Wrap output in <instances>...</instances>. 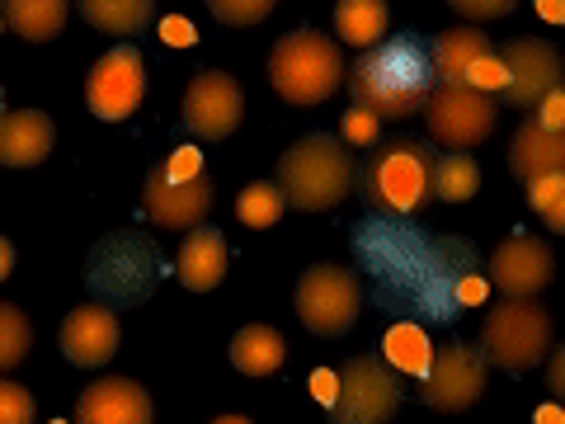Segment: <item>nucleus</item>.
Returning <instances> with one entry per match:
<instances>
[{
  "label": "nucleus",
  "instance_id": "nucleus-45",
  "mask_svg": "<svg viewBox=\"0 0 565 424\" xmlns=\"http://www.w3.org/2000/svg\"><path fill=\"white\" fill-rule=\"evenodd\" d=\"M0 118H6V99H0Z\"/></svg>",
  "mask_w": 565,
  "mask_h": 424
},
{
  "label": "nucleus",
  "instance_id": "nucleus-34",
  "mask_svg": "<svg viewBox=\"0 0 565 424\" xmlns=\"http://www.w3.org/2000/svg\"><path fill=\"white\" fill-rule=\"evenodd\" d=\"M452 14H457V20L490 24V20H504V14H514V6H509V0H452Z\"/></svg>",
  "mask_w": 565,
  "mask_h": 424
},
{
  "label": "nucleus",
  "instance_id": "nucleus-12",
  "mask_svg": "<svg viewBox=\"0 0 565 424\" xmlns=\"http://www.w3.org/2000/svg\"><path fill=\"white\" fill-rule=\"evenodd\" d=\"M141 95H147V62H141V52L132 43L109 47L90 66V76H85V104L104 123L132 118L141 109Z\"/></svg>",
  "mask_w": 565,
  "mask_h": 424
},
{
  "label": "nucleus",
  "instance_id": "nucleus-13",
  "mask_svg": "<svg viewBox=\"0 0 565 424\" xmlns=\"http://www.w3.org/2000/svg\"><path fill=\"white\" fill-rule=\"evenodd\" d=\"M500 62L509 76L500 104H509V109L533 114L552 91H565V62L546 39H509L500 47Z\"/></svg>",
  "mask_w": 565,
  "mask_h": 424
},
{
  "label": "nucleus",
  "instance_id": "nucleus-40",
  "mask_svg": "<svg viewBox=\"0 0 565 424\" xmlns=\"http://www.w3.org/2000/svg\"><path fill=\"white\" fill-rule=\"evenodd\" d=\"M542 222H546V226H552V232H561V236H565V189H561V193H556V199H552V208H546V212H542Z\"/></svg>",
  "mask_w": 565,
  "mask_h": 424
},
{
  "label": "nucleus",
  "instance_id": "nucleus-44",
  "mask_svg": "<svg viewBox=\"0 0 565 424\" xmlns=\"http://www.w3.org/2000/svg\"><path fill=\"white\" fill-rule=\"evenodd\" d=\"M212 424H255V420H245V415H217Z\"/></svg>",
  "mask_w": 565,
  "mask_h": 424
},
{
  "label": "nucleus",
  "instance_id": "nucleus-33",
  "mask_svg": "<svg viewBox=\"0 0 565 424\" xmlns=\"http://www.w3.org/2000/svg\"><path fill=\"white\" fill-rule=\"evenodd\" d=\"M0 424H33V396L10 378H0Z\"/></svg>",
  "mask_w": 565,
  "mask_h": 424
},
{
  "label": "nucleus",
  "instance_id": "nucleus-9",
  "mask_svg": "<svg viewBox=\"0 0 565 424\" xmlns=\"http://www.w3.org/2000/svg\"><path fill=\"white\" fill-rule=\"evenodd\" d=\"M405 401V382L382 353H359L340 368V392L326 411L330 424H392Z\"/></svg>",
  "mask_w": 565,
  "mask_h": 424
},
{
  "label": "nucleus",
  "instance_id": "nucleus-1",
  "mask_svg": "<svg viewBox=\"0 0 565 424\" xmlns=\"http://www.w3.org/2000/svg\"><path fill=\"white\" fill-rule=\"evenodd\" d=\"M353 259L373 278V303L415 326H452L462 316V283L476 278L481 251L462 236H434L415 222L363 218L353 226Z\"/></svg>",
  "mask_w": 565,
  "mask_h": 424
},
{
  "label": "nucleus",
  "instance_id": "nucleus-21",
  "mask_svg": "<svg viewBox=\"0 0 565 424\" xmlns=\"http://www.w3.org/2000/svg\"><path fill=\"white\" fill-rule=\"evenodd\" d=\"M52 137H57V128H52V118L43 109H10L0 118V166L24 170L47 161Z\"/></svg>",
  "mask_w": 565,
  "mask_h": 424
},
{
  "label": "nucleus",
  "instance_id": "nucleus-35",
  "mask_svg": "<svg viewBox=\"0 0 565 424\" xmlns=\"http://www.w3.org/2000/svg\"><path fill=\"white\" fill-rule=\"evenodd\" d=\"M527 118H533L537 128H546V132H565V91H552Z\"/></svg>",
  "mask_w": 565,
  "mask_h": 424
},
{
  "label": "nucleus",
  "instance_id": "nucleus-2",
  "mask_svg": "<svg viewBox=\"0 0 565 424\" xmlns=\"http://www.w3.org/2000/svg\"><path fill=\"white\" fill-rule=\"evenodd\" d=\"M344 85L353 95V109H367L377 123H401L424 114V104L434 95L429 39L419 29L386 33L377 47L359 52L344 66Z\"/></svg>",
  "mask_w": 565,
  "mask_h": 424
},
{
  "label": "nucleus",
  "instance_id": "nucleus-11",
  "mask_svg": "<svg viewBox=\"0 0 565 424\" xmlns=\"http://www.w3.org/2000/svg\"><path fill=\"white\" fill-rule=\"evenodd\" d=\"M486 392V349L481 344H462V340H448L434 349V363H429V378H424V405L429 411H444V415H462L471 411Z\"/></svg>",
  "mask_w": 565,
  "mask_h": 424
},
{
  "label": "nucleus",
  "instance_id": "nucleus-26",
  "mask_svg": "<svg viewBox=\"0 0 565 424\" xmlns=\"http://www.w3.org/2000/svg\"><path fill=\"white\" fill-rule=\"evenodd\" d=\"M382 359L396 368V373H411V378H429V363H434V340L429 330L415 326V321H396L392 330H386L382 340Z\"/></svg>",
  "mask_w": 565,
  "mask_h": 424
},
{
  "label": "nucleus",
  "instance_id": "nucleus-5",
  "mask_svg": "<svg viewBox=\"0 0 565 424\" xmlns=\"http://www.w3.org/2000/svg\"><path fill=\"white\" fill-rule=\"evenodd\" d=\"M353 180H359V161L353 151L344 147L340 137L330 132H311L302 141H292L288 151L278 156V189L282 199L302 212H326V208H340L349 193H353Z\"/></svg>",
  "mask_w": 565,
  "mask_h": 424
},
{
  "label": "nucleus",
  "instance_id": "nucleus-15",
  "mask_svg": "<svg viewBox=\"0 0 565 424\" xmlns=\"http://www.w3.org/2000/svg\"><path fill=\"white\" fill-rule=\"evenodd\" d=\"M241 118H245V95H241V85H236L232 71L207 66V71H199V76L189 81V91H184V123H189L193 137L222 141V137H232L241 128Z\"/></svg>",
  "mask_w": 565,
  "mask_h": 424
},
{
  "label": "nucleus",
  "instance_id": "nucleus-16",
  "mask_svg": "<svg viewBox=\"0 0 565 424\" xmlns=\"http://www.w3.org/2000/svg\"><path fill=\"white\" fill-rule=\"evenodd\" d=\"M552 274H556V255L537 236H509L490 255V283L504 297H537L552 283Z\"/></svg>",
  "mask_w": 565,
  "mask_h": 424
},
{
  "label": "nucleus",
  "instance_id": "nucleus-17",
  "mask_svg": "<svg viewBox=\"0 0 565 424\" xmlns=\"http://www.w3.org/2000/svg\"><path fill=\"white\" fill-rule=\"evenodd\" d=\"M57 344L76 368H104L122 344L118 316L109 307H99V303H81L76 311H66Z\"/></svg>",
  "mask_w": 565,
  "mask_h": 424
},
{
  "label": "nucleus",
  "instance_id": "nucleus-31",
  "mask_svg": "<svg viewBox=\"0 0 565 424\" xmlns=\"http://www.w3.org/2000/svg\"><path fill=\"white\" fill-rule=\"evenodd\" d=\"M207 14L217 24H264L274 14V0H212Z\"/></svg>",
  "mask_w": 565,
  "mask_h": 424
},
{
  "label": "nucleus",
  "instance_id": "nucleus-25",
  "mask_svg": "<svg viewBox=\"0 0 565 424\" xmlns=\"http://www.w3.org/2000/svg\"><path fill=\"white\" fill-rule=\"evenodd\" d=\"M282 359H288V344H282V335L274 326H245L236 330L232 340V363L241 368L245 378H269L282 368Z\"/></svg>",
  "mask_w": 565,
  "mask_h": 424
},
{
  "label": "nucleus",
  "instance_id": "nucleus-24",
  "mask_svg": "<svg viewBox=\"0 0 565 424\" xmlns=\"http://www.w3.org/2000/svg\"><path fill=\"white\" fill-rule=\"evenodd\" d=\"M386 24H392V10L382 0H340L334 6V33H340L334 43H349L359 52L377 47L386 39Z\"/></svg>",
  "mask_w": 565,
  "mask_h": 424
},
{
  "label": "nucleus",
  "instance_id": "nucleus-42",
  "mask_svg": "<svg viewBox=\"0 0 565 424\" xmlns=\"http://www.w3.org/2000/svg\"><path fill=\"white\" fill-rule=\"evenodd\" d=\"M14 274V245L6 241V236H0V283H6Z\"/></svg>",
  "mask_w": 565,
  "mask_h": 424
},
{
  "label": "nucleus",
  "instance_id": "nucleus-39",
  "mask_svg": "<svg viewBox=\"0 0 565 424\" xmlns=\"http://www.w3.org/2000/svg\"><path fill=\"white\" fill-rule=\"evenodd\" d=\"M546 392L565 405V344L552 353V363H546Z\"/></svg>",
  "mask_w": 565,
  "mask_h": 424
},
{
  "label": "nucleus",
  "instance_id": "nucleus-6",
  "mask_svg": "<svg viewBox=\"0 0 565 424\" xmlns=\"http://www.w3.org/2000/svg\"><path fill=\"white\" fill-rule=\"evenodd\" d=\"M269 81L274 91L288 99V104H326L344 81V57H340V43L330 33H316V29H292L282 33L269 52Z\"/></svg>",
  "mask_w": 565,
  "mask_h": 424
},
{
  "label": "nucleus",
  "instance_id": "nucleus-14",
  "mask_svg": "<svg viewBox=\"0 0 565 424\" xmlns=\"http://www.w3.org/2000/svg\"><path fill=\"white\" fill-rule=\"evenodd\" d=\"M424 123H429V137L444 141L448 151H471V147H481L494 132V123H500V99L434 85L429 104H424Z\"/></svg>",
  "mask_w": 565,
  "mask_h": 424
},
{
  "label": "nucleus",
  "instance_id": "nucleus-37",
  "mask_svg": "<svg viewBox=\"0 0 565 424\" xmlns=\"http://www.w3.org/2000/svg\"><path fill=\"white\" fill-rule=\"evenodd\" d=\"M334 392H340V368H316V373H311V396L330 411V405H334Z\"/></svg>",
  "mask_w": 565,
  "mask_h": 424
},
{
  "label": "nucleus",
  "instance_id": "nucleus-23",
  "mask_svg": "<svg viewBox=\"0 0 565 424\" xmlns=\"http://www.w3.org/2000/svg\"><path fill=\"white\" fill-rule=\"evenodd\" d=\"M66 0H0V20L29 43H52L66 29Z\"/></svg>",
  "mask_w": 565,
  "mask_h": 424
},
{
  "label": "nucleus",
  "instance_id": "nucleus-32",
  "mask_svg": "<svg viewBox=\"0 0 565 424\" xmlns=\"http://www.w3.org/2000/svg\"><path fill=\"white\" fill-rule=\"evenodd\" d=\"M340 141H344V147H367V151H373L382 141V123L367 109H349L344 123H340Z\"/></svg>",
  "mask_w": 565,
  "mask_h": 424
},
{
  "label": "nucleus",
  "instance_id": "nucleus-19",
  "mask_svg": "<svg viewBox=\"0 0 565 424\" xmlns=\"http://www.w3.org/2000/svg\"><path fill=\"white\" fill-rule=\"evenodd\" d=\"M509 170H514L523 184L565 174V132H546L533 118H523L514 141H509Z\"/></svg>",
  "mask_w": 565,
  "mask_h": 424
},
{
  "label": "nucleus",
  "instance_id": "nucleus-38",
  "mask_svg": "<svg viewBox=\"0 0 565 424\" xmlns=\"http://www.w3.org/2000/svg\"><path fill=\"white\" fill-rule=\"evenodd\" d=\"M565 189V174H552V180H537V184H527V203H533V212L542 218L546 208H552V199Z\"/></svg>",
  "mask_w": 565,
  "mask_h": 424
},
{
  "label": "nucleus",
  "instance_id": "nucleus-4",
  "mask_svg": "<svg viewBox=\"0 0 565 424\" xmlns=\"http://www.w3.org/2000/svg\"><path fill=\"white\" fill-rule=\"evenodd\" d=\"M166 278H170V259L161 255V245L147 232H137V226L99 236L95 251L85 255V288L109 311L141 307Z\"/></svg>",
  "mask_w": 565,
  "mask_h": 424
},
{
  "label": "nucleus",
  "instance_id": "nucleus-20",
  "mask_svg": "<svg viewBox=\"0 0 565 424\" xmlns=\"http://www.w3.org/2000/svg\"><path fill=\"white\" fill-rule=\"evenodd\" d=\"M490 39L481 29L471 24H457L448 33H438V39L429 43V57H434V85H448V91H467V76L476 62L490 57Z\"/></svg>",
  "mask_w": 565,
  "mask_h": 424
},
{
  "label": "nucleus",
  "instance_id": "nucleus-18",
  "mask_svg": "<svg viewBox=\"0 0 565 424\" xmlns=\"http://www.w3.org/2000/svg\"><path fill=\"white\" fill-rule=\"evenodd\" d=\"M151 392L132 378H95L76 401V424H151Z\"/></svg>",
  "mask_w": 565,
  "mask_h": 424
},
{
  "label": "nucleus",
  "instance_id": "nucleus-36",
  "mask_svg": "<svg viewBox=\"0 0 565 424\" xmlns=\"http://www.w3.org/2000/svg\"><path fill=\"white\" fill-rule=\"evenodd\" d=\"M161 39L170 47H193V43H199V29H193V20H184V14H166V20H161Z\"/></svg>",
  "mask_w": 565,
  "mask_h": 424
},
{
  "label": "nucleus",
  "instance_id": "nucleus-43",
  "mask_svg": "<svg viewBox=\"0 0 565 424\" xmlns=\"http://www.w3.org/2000/svg\"><path fill=\"white\" fill-rule=\"evenodd\" d=\"M537 424H565V411H561V405H542V411H537Z\"/></svg>",
  "mask_w": 565,
  "mask_h": 424
},
{
  "label": "nucleus",
  "instance_id": "nucleus-27",
  "mask_svg": "<svg viewBox=\"0 0 565 424\" xmlns=\"http://www.w3.org/2000/svg\"><path fill=\"white\" fill-rule=\"evenodd\" d=\"M81 14L90 20L99 33H118V39H132L156 20L151 0H85Z\"/></svg>",
  "mask_w": 565,
  "mask_h": 424
},
{
  "label": "nucleus",
  "instance_id": "nucleus-10",
  "mask_svg": "<svg viewBox=\"0 0 565 424\" xmlns=\"http://www.w3.org/2000/svg\"><path fill=\"white\" fill-rule=\"evenodd\" d=\"M363 311V283L344 264H311V269L297 278V316L311 335L321 340H340L353 330Z\"/></svg>",
  "mask_w": 565,
  "mask_h": 424
},
{
  "label": "nucleus",
  "instance_id": "nucleus-29",
  "mask_svg": "<svg viewBox=\"0 0 565 424\" xmlns=\"http://www.w3.org/2000/svg\"><path fill=\"white\" fill-rule=\"evenodd\" d=\"M282 212H288V199H282V189H278L274 180L245 184V189H241V199H236V218H241L245 226H255V232H264V226L282 222Z\"/></svg>",
  "mask_w": 565,
  "mask_h": 424
},
{
  "label": "nucleus",
  "instance_id": "nucleus-30",
  "mask_svg": "<svg viewBox=\"0 0 565 424\" xmlns=\"http://www.w3.org/2000/svg\"><path fill=\"white\" fill-rule=\"evenodd\" d=\"M33 349V326L14 303H0V373L20 368Z\"/></svg>",
  "mask_w": 565,
  "mask_h": 424
},
{
  "label": "nucleus",
  "instance_id": "nucleus-7",
  "mask_svg": "<svg viewBox=\"0 0 565 424\" xmlns=\"http://www.w3.org/2000/svg\"><path fill=\"white\" fill-rule=\"evenodd\" d=\"M141 208L151 212L156 226L166 232H193L203 226L207 208H212V184L203 170V151L199 147H174L166 161H156L147 170V189H141Z\"/></svg>",
  "mask_w": 565,
  "mask_h": 424
},
{
  "label": "nucleus",
  "instance_id": "nucleus-8",
  "mask_svg": "<svg viewBox=\"0 0 565 424\" xmlns=\"http://www.w3.org/2000/svg\"><path fill=\"white\" fill-rule=\"evenodd\" d=\"M481 349L504 373H527L552 353V316L537 297H500L486 316Z\"/></svg>",
  "mask_w": 565,
  "mask_h": 424
},
{
  "label": "nucleus",
  "instance_id": "nucleus-28",
  "mask_svg": "<svg viewBox=\"0 0 565 424\" xmlns=\"http://www.w3.org/2000/svg\"><path fill=\"white\" fill-rule=\"evenodd\" d=\"M481 189V166L471 161V151H438L434 161V199L438 203H467Z\"/></svg>",
  "mask_w": 565,
  "mask_h": 424
},
{
  "label": "nucleus",
  "instance_id": "nucleus-41",
  "mask_svg": "<svg viewBox=\"0 0 565 424\" xmlns=\"http://www.w3.org/2000/svg\"><path fill=\"white\" fill-rule=\"evenodd\" d=\"M537 14L552 24H565V0H537Z\"/></svg>",
  "mask_w": 565,
  "mask_h": 424
},
{
  "label": "nucleus",
  "instance_id": "nucleus-3",
  "mask_svg": "<svg viewBox=\"0 0 565 424\" xmlns=\"http://www.w3.org/2000/svg\"><path fill=\"white\" fill-rule=\"evenodd\" d=\"M434 161L438 151L419 137H392L377 141L363 156L353 193L367 203V218L386 222H411L424 212V203L434 199Z\"/></svg>",
  "mask_w": 565,
  "mask_h": 424
},
{
  "label": "nucleus",
  "instance_id": "nucleus-22",
  "mask_svg": "<svg viewBox=\"0 0 565 424\" xmlns=\"http://www.w3.org/2000/svg\"><path fill=\"white\" fill-rule=\"evenodd\" d=\"M226 264H232V251H226V236L217 232V226H193V232L184 236L180 245V264H174V274H180L184 288L193 293H207L217 288V283L226 278Z\"/></svg>",
  "mask_w": 565,
  "mask_h": 424
}]
</instances>
